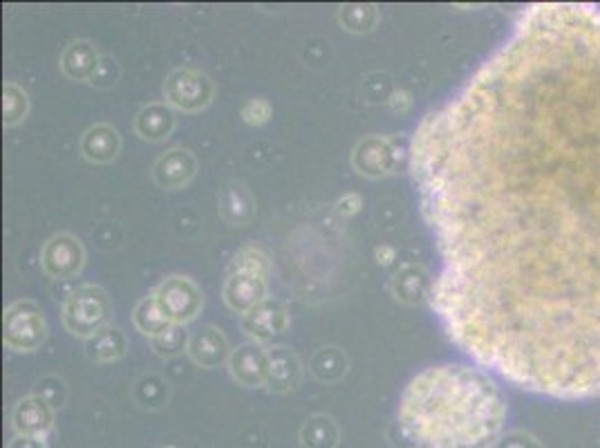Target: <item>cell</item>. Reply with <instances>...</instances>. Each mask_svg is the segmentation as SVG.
I'll use <instances>...</instances> for the list:
<instances>
[{"mask_svg": "<svg viewBox=\"0 0 600 448\" xmlns=\"http://www.w3.org/2000/svg\"><path fill=\"white\" fill-rule=\"evenodd\" d=\"M450 339L515 386L600 395V5H536L410 144Z\"/></svg>", "mask_w": 600, "mask_h": 448, "instance_id": "1", "label": "cell"}, {"mask_svg": "<svg viewBox=\"0 0 600 448\" xmlns=\"http://www.w3.org/2000/svg\"><path fill=\"white\" fill-rule=\"evenodd\" d=\"M504 422L506 404L495 381L468 366L419 372L399 401V426L415 448H491Z\"/></svg>", "mask_w": 600, "mask_h": 448, "instance_id": "2", "label": "cell"}, {"mask_svg": "<svg viewBox=\"0 0 600 448\" xmlns=\"http://www.w3.org/2000/svg\"><path fill=\"white\" fill-rule=\"evenodd\" d=\"M61 319L72 336L92 339L99 330L108 328L112 319V303L106 289L99 285L77 287L65 301Z\"/></svg>", "mask_w": 600, "mask_h": 448, "instance_id": "3", "label": "cell"}, {"mask_svg": "<svg viewBox=\"0 0 600 448\" xmlns=\"http://www.w3.org/2000/svg\"><path fill=\"white\" fill-rule=\"evenodd\" d=\"M48 339V323L39 303L23 298L3 314V343L14 352H36Z\"/></svg>", "mask_w": 600, "mask_h": 448, "instance_id": "4", "label": "cell"}, {"mask_svg": "<svg viewBox=\"0 0 600 448\" xmlns=\"http://www.w3.org/2000/svg\"><path fill=\"white\" fill-rule=\"evenodd\" d=\"M157 307L173 325H189L204 307V294L189 276L173 274L164 278L153 292Z\"/></svg>", "mask_w": 600, "mask_h": 448, "instance_id": "5", "label": "cell"}, {"mask_svg": "<svg viewBox=\"0 0 600 448\" xmlns=\"http://www.w3.org/2000/svg\"><path fill=\"white\" fill-rule=\"evenodd\" d=\"M215 83L209 74L193 68H177L164 81V99L173 110L202 112L211 106Z\"/></svg>", "mask_w": 600, "mask_h": 448, "instance_id": "6", "label": "cell"}, {"mask_svg": "<svg viewBox=\"0 0 600 448\" xmlns=\"http://www.w3.org/2000/svg\"><path fill=\"white\" fill-rule=\"evenodd\" d=\"M401 153L392 137L386 135H368L363 137L352 151L354 171L370 177V180H381L399 171Z\"/></svg>", "mask_w": 600, "mask_h": 448, "instance_id": "7", "label": "cell"}, {"mask_svg": "<svg viewBox=\"0 0 600 448\" xmlns=\"http://www.w3.org/2000/svg\"><path fill=\"white\" fill-rule=\"evenodd\" d=\"M83 265H86V249L72 233H56L41 249V267L52 278H77Z\"/></svg>", "mask_w": 600, "mask_h": 448, "instance_id": "8", "label": "cell"}, {"mask_svg": "<svg viewBox=\"0 0 600 448\" xmlns=\"http://www.w3.org/2000/svg\"><path fill=\"white\" fill-rule=\"evenodd\" d=\"M150 175H153V182L159 189L180 191L184 186H189L193 177L198 175V160H195V155L189 148H168L166 153L157 157Z\"/></svg>", "mask_w": 600, "mask_h": 448, "instance_id": "9", "label": "cell"}, {"mask_svg": "<svg viewBox=\"0 0 600 448\" xmlns=\"http://www.w3.org/2000/svg\"><path fill=\"white\" fill-rule=\"evenodd\" d=\"M240 328L251 341L265 345L269 341H274V336L287 332L289 310L280 301L265 298L260 305H256L251 312L242 316Z\"/></svg>", "mask_w": 600, "mask_h": 448, "instance_id": "10", "label": "cell"}, {"mask_svg": "<svg viewBox=\"0 0 600 448\" xmlns=\"http://www.w3.org/2000/svg\"><path fill=\"white\" fill-rule=\"evenodd\" d=\"M231 379L245 388H265L269 375V350L256 341L240 343L229 357Z\"/></svg>", "mask_w": 600, "mask_h": 448, "instance_id": "11", "label": "cell"}, {"mask_svg": "<svg viewBox=\"0 0 600 448\" xmlns=\"http://www.w3.org/2000/svg\"><path fill=\"white\" fill-rule=\"evenodd\" d=\"M12 428L16 435L34 437V440H48L54 431V408L39 395L23 397L12 410Z\"/></svg>", "mask_w": 600, "mask_h": 448, "instance_id": "12", "label": "cell"}, {"mask_svg": "<svg viewBox=\"0 0 600 448\" xmlns=\"http://www.w3.org/2000/svg\"><path fill=\"white\" fill-rule=\"evenodd\" d=\"M269 294L267 278L249 272L227 274L222 287V298L231 312L245 316L253 307L265 301Z\"/></svg>", "mask_w": 600, "mask_h": 448, "instance_id": "13", "label": "cell"}, {"mask_svg": "<svg viewBox=\"0 0 600 448\" xmlns=\"http://www.w3.org/2000/svg\"><path fill=\"white\" fill-rule=\"evenodd\" d=\"M186 354L193 359L195 366L213 370L229 363L231 348L227 336H224L220 328H215V325H202V328L191 334L189 352Z\"/></svg>", "mask_w": 600, "mask_h": 448, "instance_id": "14", "label": "cell"}, {"mask_svg": "<svg viewBox=\"0 0 600 448\" xmlns=\"http://www.w3.org/2000/svg\"><path fill=\"white\" fill-rule=\"evenodd\" d=\"M303 379V363L300 357L287 345H274L269 350V375L265 388L274 395H287L298 388Z\"/></svg>", "mask_w": 600, "mask_h": 448, "instance_id": "15", "label": "cell"}, {"mask_svg": "<svg viewBox=\"0 0 600 448\" xmlns=\"http://www.w3.org/2000/svg\"><path fill=\"white\" fill-rule=\"evenodd\" d=\"M218 209L224 222L233 224V227H245L256 218V198L245 182L229 180L218 191Z\"/></svg>", "mask_w": 600, "mask_h": 448, "instance_id": "16", "label": "cell"}, {"mask_svg": "<svg viewBox=\"0 0 600 448\" xmlns=\"http://www.w3.org/2000/svg\"><path fill=\"white\" fill-rule=\"evenodd\" d=\"M433 283L426 267L403 265L390 280V292L403 305H421L433 294Z\"/></svg>", "mask_w": 600, "mask_h": 448, "instance_id": "17", "label": "cell"}, {"mask_svg": "<svg viewBox=\"0 0 600 448\" xmlns=\"http://www.w3.org/2000/svg\"><path fill=\"white\" fill-rule=\"evenodd\" d=\"M175 124V110L168 106L166 101H153V104H148L137 112L133 128L139 139H144V142L150 144H159L166 142V139L173 135Z\"/></svg>", "mask_w": 600, "mask_h": 448, "instance_id": "18", "label": "cell"}, {"mask_svg": "<svg viewBox=\"0 0 600 448\" xmlns=\"http://www.w3.org/2000/svg\"><path fill=\"white\" fill-rule=\"evenodd\" d=\"M99 63H101V54L97 50V45L88 39L72 41L61 54V72L70 81H77V83H86V81L90 83L92 77H95Z\"/></svg>", "mask_w": 600, "mask_h": 448, "instance_id": "19", "label": "cell"}, {"mask_svg": "<svg viewBox=\"0 0 600 448\" xmlns=\"http://www.w3.org/2000/svg\"><path fill=\"white\" fill-rule=\"evenodd\" d=\"M81 155L92 164H110L117 160L121 151V135L115 126L95 124L81 137Z\"/></svg>", "mask_w": 600, "mask_h": 448, "instance_id": "20", "label": "cell"}, {"mask_svg": "<svg viewBox=\"0 0 600 448\" xmlns=\"http://www.w3.org/2000/svg\"><path fill=\"white\" fill-rule=\"evenodd\" d=\"M128 352V339L126 334L117 325H108V328L99 330L92 339L86 341V357L92 363H115L124 359Z\"/></svg>", "mask_w": 600, "mask_h": 448, "instance_id": "21", "label": "cell"}, {"mask_svg": "<svg viewBox=\"0 0 600 448\" xmlns=\"http://www.w3.org/2000/svg\"><path fill=\"white\" fill-rule=\"evenodd\" d=\"M350 370V359L341 348L336 345H325V348L316 350L312 361H309V372L321 381V384H336L341 381Z\"/></svg>", "mask_w": 600, "mask_h": 448, "instance_id": "22", "label": "cell"}, {"mask_svg": "<svg viewBox=\"0 0 600 448\" xmlns=\"http://www.w3.org/2000/svg\"><path fill=\"white\" fill-rule=\"evenodd\" d=\"M339 440V426H336L334 417L325 413L307 417V422L300 428V444H303V448H336Z\"/></svg>", "mask_w": 600, "mask_h": 448, "instance_id": "23", "label": "cell"}, {"mask_svg": "<svg viewBox=\"0 0 600 448\" xmlns=\"http://www.w3.org/2000/svg\"><path fill=\"white\" fill-rule=\"evenodd\" d=\"M130 397H133L139 408L159 410L166 404L168 397H171V386H168V381L162 375H157V372H146V375L135 381L133 390H130Z\"/></svg>", "mask_w": 600, "mask_h": 448, "instance_id": "24", "label": "cell"}, {"mask_svg": "<svg viewBox=\"0 0 600 448\" xmlns=\"http://www.w3.org/2000/svg\"><path fill=\"white\" fill-rule=\"evenodd\" d=\"M133 323L135 328L142 332L144 336H148V339H155V336L164 334L166 330L173 328V323L166 319V316L162 314V310L157 307V301L155 296H144L142 301H139L135 305V312H133Z\"/></svg>", "mask_w": 600, "mask_h": 448, "instance_id": "25", "label": "cell"}, {"mask_svg": "<svg viewBox=\"0 0 600 448\" xmlns=\"http://www.w3.org/2000/svg\"><path fill=\"white\" fill-rule=\"evenodd\" d=\"M339 23L350 34H370L379 25V9L374 5H343L339 9Z\"/></svg>", "mask_w": 600, "mask_h": 448, "instance_id": "26", "label": "cell"}, {"mask_svg": "<svg viewBox=\"0 0 600 448\" xmlns=\"http://www.w3.org/2000/svg\"><path fill=\"white\" fill-rule=\"evenodd\" d=\"M30 112V97L27 92L14 81H7L3 86V124L7 128L18 126Z\"/></svg>", "mask_w": 600, "mask_h": 448, "instance_id": "27", "label": "cell"}, {"mask_svg": "<svg viewBox=\"0 0 600 448\" xmlns=\"http://www.w3.org/2000/svg\"><path fill=\"white\" fill-rule=\"evenodd\" d=\"M189 341L191 334L186 332V325H173L171 330L150 339V348L162 359H173L180 357L182 352H189Z\"/></svg>", "mask_w": 600, "mask_h": 448, "instance_id": "28", "label": "cell"}, {"mask_svg": "<svg viewBox=\"0 0 600 448\" xmlns=\"http://www.w3.org/2000/svg\"><path fill=\"white\" fill-rule=\"evenodd\" d=\"M231 272H249V274H258L262 278H269L271 260L260 247L247 245V247L238 249L236 256H233L231 265H229V274Z\"/></svg>", "mask_w": 600, "mask_h": 448, "instance_id": "29", "label": "cell"}, {"mask_svg": "<svg viewBox=\"0 0 600 448\" xmlns=\"http://www.w3.org/2000/svg\"><path fill=\"white\" fill-rule=\"evenodd\" d=\"M34 395L43 397L56 410V408H63L65 401H68V386H65V381L61 377L45 375L36 381Z\"/></svg>", "mask_w": 600, "mask_h": 448, "instance_id": "30", "label": "cell"}, {"mask_svg": "<svg viewBox=\"0 0 600 448\" xmlns=\"http://www.w3.org/2000/svg\"><path fill=\"white\" fill-rule=\"evenodd\" d=\"M242 121L249 126H265L267 121L274 115V110H271V104L267 99H249L245 106L240 110Z\"/></svg>", "mask_w": 600, "mask_h": 448, "instance_id": "31", "label": "cell"}, {"mask_svg": "<svg viewBox=\"0 0 600 448\" xmlns=\"http://www.w3.org/2000/svg\"><path fill=\"white\" fill-rule=\"evenodd\" d=\"M119 74H121V70H119L117 59H112V56H101V63L95 72V77H92V81H90V86L99 88V90H108L119 81Z\"/></svg>", "mask_w": 600, "mask_h": 448, "instance_id": "32", "label": "cell"}, {"mask_svg": "<svg viewBox=\"0 0 600 448\" xmlns=\"http://www.w3.org/2000/svg\"><path fill=\"white\" fill-rule=\"evenodd\" d=\"M361 207H363V200H361V195H356V193H348V195H345V198H341L339 202L334 204L336 213H341L343 218L356 216V213L361 211Z\"/></svg>", "mask_w": 600, "mask_h": 448, "instance_id": "33", "label": "cell"}, {"mask_svg": "<svg viewBox=\"0 0 600 448\" xmlns=\"http://www.w3.org/2000/svg\"><path fill=\"white\" fill-rule=\"evenodd\" d=\"M493 448H536L531 437L522 435V433H511L506 437H500V442L495 444Z\"/></svg>", "mask_w": 600, "mask_h": 448, "instance_id": "34", "label": "cell"}, {"mask_svg": "<svg viewBox=\"0 0 600 448\" xmlns=\"http://www.w3.org/2000/svg\"><path fill=\"white\" fill-rule=\"evenodd\" d=\"M386 101L392 112H406L412 106V99L406 90H395Z\"/></svg>", "mask_w": 600, "mask_h": 448, "instance_id": "35", "label": "cell"}, {"mask_svg": "<svg viewBox=\"0 0 600 448\" xmlns=\"http://www.w3.org/2000/svg\"><path fill=\"white\" fill-rule=\"evenodd\" d=\"M7 448H48L43 440H34V437H21L16 435L12 442L7 444Z\"/></svg>", "mask_w": 600, "mask_h": 448, "instance_id": "36", "label": "cell"}, {"mask_svg": "<svg viewBox=\"0 0 600 448\" xmlns=\"http://www.w3.org/2000/svg\"><path fill=\"white\" fill-rule=\"evenodd\" d=\"M164 448H175V446H164Z\"/></svg>", "mask_w": 600, "mask_h": 448, "instance_id": "37", "label": "cell"}]
</instances>
